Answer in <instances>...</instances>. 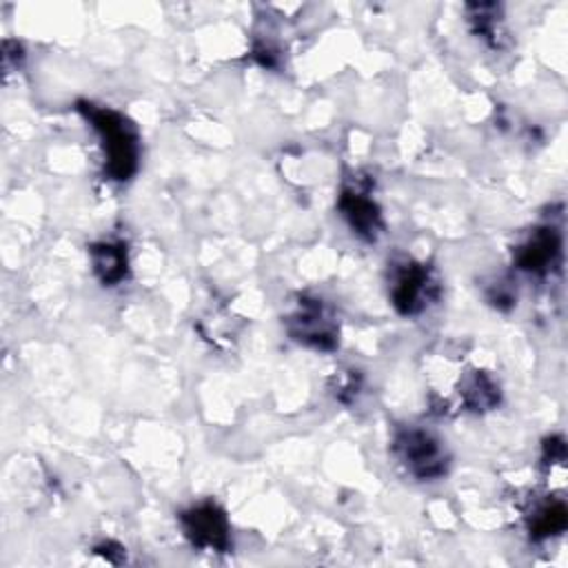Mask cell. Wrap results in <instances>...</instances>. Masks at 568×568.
<instances>
[{"label": "cell", "mask_w": 568, "mask_h": 568, "mask_svg": "<svg viewBox=\"0 0 568 568\" xmlns=\"http://www.w3.org/2000/svg\"><path fill=\"white\" fill-rule=\"evenodd\" d=\"M566 515L568 513L561 501L544 504L541 508L535 510V515L530 519V535L535 539H546V537L561 532L566 528Z\"/></svg>", "instance_id": "cell-9"}, {"label": "cell", "mask_w": 568, "mask_h": 568, "mask_svg": "<svg viewBox=\"0 0 568 568\" xmlns=\"http://www.w3.org/2000/svg\"><path fill=\"white\" fill-rule=\"evenodd\" d=\"M393 450L404 468L417 479H437L448 468V455L437 437L426 430L408 428L397 433Z\"/></svg>", "instance_id": "cell-2"}, {"label": "cell", "mask_w": 568, "mask_h": 568, "mask_svg": "<svg viewBox=\"0 0 568 568\" xmlns=\"http://www.w3.org/2000/svg\"><path fill=\"white\" fill-rule=\"evenodd\" d=\"M78 111L98 131L104 149V171L111 180L124 182L138 169V133L133 124L118 111L95 106L91 102H78Z\"/></svg>", "instance_id": "cell-1"}, {"label": "cell", "mask_w": 568, "mask_h": 568, "mask_svg": "<svg viewBox=\"0 0 568 568\" xmlns=\"http://www.w3.org/2000/svg\"><path fill=\"white\" fill-rule=\"evenodd\" d=\"M437 295V282L428 266L417 262H404L393 275L390 300L402 315H415L428 306Z\"/></svg>", "instance_id": "cell-3"}, {"label": "cell", "mask_w": 568, "mask_h": 568, "mask_svg": "<svg viewBox=\"0 0 568 568\" xmlns=\"http://www.w3.org/2000/svg\"><path fill=\"white\" fill-rule=\"evenodd\" d=\"M339 211L348 220L351 229L366 240H375L382 231L379 209L362 189H344L339 195Z\"/></svg>", "instance_id": "cell-7"}, {"label": "cell", "mask_w": 568, "mask_h": 568, "mask_svg": "<svg viewBox=\"0 0 568 568\" xmlns=\"http://www.w3.org/2000/svg\"><path fill=\"white\" fill-rule=\"evenodd\" d=\"M93 271L102 284L113 286L126 277V251L120 242H100L89 248Z\"/></svg>", "instance_id": "cell-8"}, {"label": "cell", "mask_w": 568, "mask_h": 568, "mask_svg": "<svg viewBox=\"0 0 568 568\" xmlns=\"http://www.w3.org/2000/svg\"><path fill=\"white\" fill-rule=\"evenodd\" d=\"M288 333L308 346L333 348L337 344V324L320 300H302L288 317Z\"/></svg>", "instance_id": "cell-5"}, {"label": "cell", "mask_w": 568, "mask_h": 568, "mask_svg": "<svg viewBox=\"0 0 568 568\" xmlns=\"http://www.w3.org/2000/svg\"><path fill=\"white\" fill-rule=\"evenodd\" d=\"M561 253V237L557 229L544 226L537 229L515 253V262L519 268L530 273H544L552 268Z\"/></svg>", "instance_id": "cell-6"}, {"label": "cell", "mask_w": 568, "mask_h": 568, "mask_svg": "<svg viewBox=\"0 0 568 568\" xmlns=\"http://www.w3.org/2000/svg\"><path fill=\"white\" fill-rule=\"evenodd\" d=\"M180 521H182V530H184L186 539L197 548L224 552L231 544L229 519L211 501L191 506L189 510H184L180 515Z\"/></svg>", "instance_id": "cell-4"}]
</instances>
